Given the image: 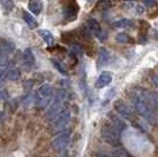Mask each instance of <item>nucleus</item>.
Returning a JSON list of instances; mask_svg holds the SVG:
<instances>
[{
	"label": "nucleus",
	"mask_w": 158,
	"mask_h": 157,
	"mask_svg": "<svg viewBox=\"0 0 158 157\" xmlns=\"http://www.w3.org/2000/svg\"><path fill=\"white\" fill-rule=\"evenodd\" d=\"M129 96H130L131 103L136 112L139 113L146 122L151 124H156L157 115H156V110L153 109L150 102L149 92H145L144 90H132Z\"/></svg>",
	"instance_id": "obj_1"
},
{
	"label": "nucleus",
	"mask_w": 158,
	"mask_h": 157,
	"mask_svg": "<svg viewBox=\"0 0 158 157\" xmlns=\"http://www.w3.org/2000/svg\"><path fill=\"white\" fill-rule=\"evenodd\" d=\"M53 100V89L48 84H43L35 92V106L38 109H46Z\"/></svg>",
	"instance_id": "obj_2"
},
{
	"label": "nucleus",
	"mask_w": 158,
	"mask_h": 157,
	"mask_svg": "<svg viewBox=\"0 0 158 157\" xmlns=\"http://www.w3.org/2000/svg\"><path fill=\"white\" fill-rule=\"evenodd\" d=\"M64 99H65V92L63 90H59L58 93L53 97V102L50 109L46 112V118L48 121H53L56 116L63 110V103H64Z\"/></svg>",
	"instance_id": "obj_3"
},
{
	"label": "nucleus",
	"mask_w": 158,
	"mask_h": 157,
	"mask_svg": "<svg viewBox=\"0 0 158 157\" xmlns=\"http://www.w3.org/2000/svg\"><path fill=\"white\" fill-rule=\"evenodd\" d=\"M102 137L104 141L111 145L118 146L120 145V132H119L112 124L104 125L102 129Z\"/></svg>",
	"instance_id": "obj_4"
},
{
	"label": "nucleus",
	"mask_w": 158,
	"mask_h": 157,
	"mask_svg": "<svg viewBox=\"0 0 158 157\" xmlns=\"http://www.w3.org/2000/svg\"><path fill=\"white\" fill-rule=\"evenodd\" d=\"M70 119H71V112L67 109H63L52 121V129L58 131L64 130V128L69 124Z\"/></svg>",
	"instance_id": "obj_5"
},
{
	"label": "nucleus",
	"mask_w": 158,
	"mask_h": 157,
	"mask_svg": "<svg viewBox=\"0 0 158 157\" xmlns=\"http://www.w3.org/2000/svg\"><path fill=\"white\" fill-rule=\"evenodd\" d=\"M70 135H71V132L69 130L60 131L52 141V145L54 148V150H57L58 152H61V151L65 150L67 148V144L70 142Z\"/></svg>",
	"instance_id": "obj_6"
},
{
	"label": "nucleus",
	"mask_w": 158,
	"mask_h": 157,
	"mask_svg": "<svg viewBox=\"0 0 158 157\" xmlns=\"http://www.w3.org/2000/svg\"><path fill=\"white\" fill-rule=\"evenodd\" d=\"M114 110L126 119H129L131 122H136L135 110H132L131 106H129V104L124 103L123 100H117L114 103Z\"/></svg>",
	"instance_id": "obj_7"
},
{
	"label": "nucleus",
	"mask_w": 158,
	"mask_h": 157,
	"mask_svg": "<svg viewBox=\"0 0 158 157\" xmlns=\"http://www.w3.org/2000/svg\"><path fill=\"white\" fill-rule=\"evenodd\" d=\"M79 11V7L74 0H65L64 1V8H63V15L66 20H74Z\"/></svg>",
	"instance_id": "obj_8"
},
{
	"label": "nucleus",
	"mask_w": 158,
	"mask_h": 157,
	"mask_svg": "<svg viewBox=\"0 0 158 157\" xmlns=\"http://www.w3.org/2000/svg\"><path fill=\"white\" fill-rule=\"evenodd\" d=\"M87 27H89L90 32H92L98 39L104 40L106 38L105 33L102 30V27H100V25H99V23L97 20H94V19L87 20Z\"/></svg>",
	"instance_id": "obj_9"
},
{
	"label": "nucleus",
	"mask_w": 158,
	"mask_h": 157,
	"mask_svg": "<svg viewBox=\"0 0 158 157\" xmlns=\"http://www.w3.org/2000/svg\"><path fill=\"white\" fill-rule=\"evenodd\" d=\"M111 82H112V73L109 71H105V72H103L98 77L97 83H96V86H97L98 89H102V87L107 86Z\"/></svg>",
	"instance_id": "obj_10"
},
{
	"label": "nucleus",
	"mask_w": 158,
	"mask_h": 157,
	"mask_svg": "<svg viewBox=\"0 0 158 157\" xmlns=\"http://www.w3.org/2000/svg\"><path fill=\"white\" fill-rule=\"evenodd\" d=\"M23 62L27 67H32V66L35 65V57H34L33 51L31 49H26L23 52Z\"/></svg>",
	"instance_id": "obj_11"
},
{
	"label": "nucleus",
	"mask_w": 158,
	"mask_h": 157,
	"mask_svg": "<svg viewBox=\"0 0 158 157\" xmlns=\"http://www.w3.org/2000/svg\"><path fill=\"white\" fill-rule=\"evenodd\" d=\"M110 124H112L119 132H122V131H124L126 129V123L123 121V119H120L119 117H117L116 115H110Z\"/></svg>",
	"instance_id": "obj_12"
},
{
	"label": "nucleus",
	"mask_w": 158,
	"mask_h": 157,
	"mask_svg": "<svg viewBox=\"0 0 158 157\" xmlns=\"http://www.w3.org/2000/svg\"><path fill=\"white\" fill-rule=\"evenodd\" d=\"M28 10L34 15L40 14L41 10H43V2H41V0H28Z\"/></svg>",
	"instance_id": "obj_13"
},
{
	"label": "nucleus",
	"mask_w": 158,
	"mask_h": 157,
	"mask_svg": "<svg viewBox=\"0 0 158 157\" xmlns=\"http://www.w3.org/2000/svg\"><path fill=\"white\" fill-rule=\"evenodd\" d=\"M23 18L26 21V24L31 28H37L38 27V21L35 20L34 17H32V14L26 12V11H23Z\"/></svg>",
	"instance_id": "obj_14"
},
{
	"label": "nucleus",
	"mask_w": 158,
	"mask_h": 157,
	"mask_svg": "<svg viewBox=\"0 0 158 157\" xmlns=\"http://www.w3.org/2000/svg\"><path fill=\"white\" fill-rule=\"evenodd\" d=\"M38 34L45 40V43H46L47 45H53L54 44V37H53V34L50 31H47V30H40L39 32H38Z\"/></svg>",
	"instance_id": "obj_15"
},
{
	"label": "nucleus",
	"mask_w": 158,
	"mask_h": 157,
	"mask_svg": "<svg viewBox=\"0 0 158 157\" xmlns=\"http://www.w3.org/2000/svg\"><path fill=\"white\" fill-rule=\"evenodd\" d=\"M109 59H110V53L107 52L105 49H100L98 54V66L105 65L109 62Z\"/></svg>",
	"instance_id": "obj_16"
},
{
	"label": "nucleus",
	"mask_w": 158,
	"mask_h": 157,
	"mask_svg": "<svg viewBox=\"0 0 158 157\" xmlns=\"http://www.w3.org/2000/svg\"><path fill=\"white\" fill-rule=\"evenodd\" d=\"M14 49H15V46H14V44L12 41H8V40H1V41H0V50L5 51V52H7L8 54L13 52Z\"/></svg>",
	"instance_id": "obj_17"
},
{
	"label": "nucleus",
	"mask_w": 158,
	"mask_h": 157,
	"mask_svg": "<svg viewBox=\"0 0 158 157\" xmlns=\"http://www.w3.org/2000/svg\"><path fill=\"white\" fill-rule=\"evenodd\" d=\"M20 78V70L19 69H11L8 70L6 73V79L7 80H18Z\"/></svg>",
	"instance_id": "obj_18"
},
{
	"label": "nucleus",
	"mask_w": 158,
	"mask_h": 157,
	"mask_svg": "<svg viewBox=\"0 0 158 157\" xmlns=\"http://www.w3.org/2000/svg\"><path fill=\"white\" fill-rule=\"evenodd\" d=\"M0 4L2 6V10L5 11V13H10L14 8L13 0H0Z\"/></svg>",
	"instance_id": "obj_19"
},
{
	"label": "nucleus",
	"mask_w": 158,
	"mask_h": 157,
	"mask_svg": "<svg viewBox=\"0 0 158 157\" xmlns=\"http://www.w3.org/2000/svg\"><path fill=\"white\" fill-rule=\"evenodd\" d=\"M149 98H150V102H151L153 109L158 112V93L149 92Z\"/></svg>",
	"instance_id": "obj_20"
},
{
	"label": "nucleus",
	"mask_w": 158,
	"mask_h": 157,
	"mask_svg": "<svg viewBox=\"0 0 158 157\" xmlns=\"http://www.w3.org/2000/svg\"><path fill=\"white\" fill-rule=\"evenodd\" d=\"M51 62H52V64H53V66L58 70V71L61 73V74H64V76H67V72H66V70H65V67L60 64L59 62H57L56 59H51Z\"/></svg>",
	"instance_id": "obj_21"
},
{
	"label": "nucleus",
	"mask_w": 158,
	"mask_h": 157,
	"mask_svg": "<svg viewBox=\"0 0 158 157\" xmlns=\"http://www.w3.org/2000/svg\"><path fill=\"white\" fill-rule=\"evenodd\" d=\"M111 6V0H99L97 2V8L99 10H106Z\"/></svg>",
	"instance_id": "obj_22"
},
{
	"label": "nucleus",
	"mask_w": 158,
	"mask_h": 157,
	"mask_svg": "<svg viewBox=\"0 0 158 157\" xmlns=\"http://www.w3.org/2000/svg\"><path fill=\"white\" fill-rule=\"evenodd\" d=\"M8 53L5 52V51H2V50H0V65H7L8 64Z\"/></svg>",
	"instance_id": "obj_23"
},
{
	"label": "nucleus",
	"mask_w": 158,
	"mask_h": 157,
	"mask_svg": "<svg viewBox=\"0 0 158 157\" xmlns=\"http://www.w3.org/2000/svg\"><path fill=\"white\" fill-rule=\"evenodd\" d=\"M116 27H127L131 25V20L129 19H120L118 21H116L114 24H113Z\"/></svg>",
	"instance_id": "obj_24"
},
{
	"label": "nucleus",
	"mask_w": 158,
	"mask_h": 157,
	"mask_svg": "<svg viewBox=\"0 0 158 157\" xmlns=\"http://www.w3.org/2000/svg\"><path fill=\"white\" fill-rule=\"evenodd\" d=\"M116 40H117L118 43H126V41L129 40V37L126 36V33H118V34L116 36Z\"/></svg>",
	"instance_id": "obj_25"
},
{
	"label": "nucleus",
	"mask_w": 158,
	"mask_h": 157,
	"mask_svg": "<svg viewBox=\"0 0 158 157\" xmlns=\"http://www.w3.org/2000/svg\"><path fill=\"white\" fill-rule=\"evenodd\" d=\"M7 99H8L7 90H0V100H7Z\"/></svg>",
	"instance_id": "obj_26"
},
{
	"label": "nucleus",
	"mask_w": 158,
	"mask_h": 157,
	"mask_svg": "<svg viewBox=\"0 0 158 157\" xmlns=\"http://www.w3.org/2000/svg\"><path fill=\"white\" fill-rule=\"evenodd\" d=\"M72 50H73V52L76 53V54H78V56H81V54H83V50H81V47L79 45H73Z\"/></svg>",
	"instance_id": "obj_27"
},
{
	"label": "nucleus",
	"mask_w": 158,
	"mask_h": 157,
	"mask_svg": "<svg viewBox=\"0 0 158 157\" xmlns=\"http://www.w3.org/2000/svg\"><path fill=\"white\" fill-rule=\"evenodd\" d=\"M96 157H120V156H118V155L106 154V152H98V154H96Z\"/></svg>",
	"instance_id": "obj_28"
},
{
	"label": "nucleus",
	"mask_w": 158,
	"mask_h": 157,
	"mask_svg": "<svg viewBox=\"0 0 158 157\" xmlns=\"http://www.w3.org/2000/svg\"><path fill=\"white\" fill-rule=\"evenodd\" d=\"M142 2L144 4L145 6L151 7V6H155V4H156V0H142Z\"/></svg>",
	"instance_id": "obj_29"
},
{
	"label": "nucleus",
	"mask_w": 158,
	"mask_h": 157,
	"mask_svg": "<svg viewBox=\"0 0 158 157\" xmlns=\"http://www.w3.org/2000/svg\"><path fill=\"white\" fill-rule=\"evenodd\" d=\"M152 82H153L155 86L158 89V73H155V74L152 76Z\"/></svg>",
	"instance_id": "obj_30"
},
{
	"label": "nucleus",
	"mask_w": 158,
	"mask_h": 157,
	"mask_svg": "<svg viewBox=\"0 0 158 157\" xmlns=\"http://www.w3.org/2000/svg\"><path fill=\"white\" fill-rule=\"evenodd\" d=\"M6 73H7V71H5L4 69H0V79L6 78Z\"/></svg>",
	"instance_id": "obj_31"
},
{
	"label": "nucleus",
	"mask_w": 158,
	"mask_h": 157,
	"mask_svg": "<svg viewBox=\"0 0 158 157\" xmlns=\"http://www.w3.org/2000/svg\"><path fill=\"white\" fill-rule=\"evenodd\" d=\"M2 118V112H0V119Z\"/></svg>",
	"instance_id": "obj_32"
},
{
	"label": "nucleus",
	"mask_w": 158,
	"mask_h": 157,
	"mask_svg": "<svg viewBox=\"0 0 158 157\" xmlns=\"http://www.w3.org/2000/svg\"><path fill=\"white\" fill-rule=\"evenodd\" d=\"M125 1H132V0H125Z\"/></svg>",
	"instance_id": "obj_33"
},
{
	"label": "nucleus",
	"mask_w": 158,
	"mask_h": 157,
	"mask_svg": "<svg viewBox=\"0 0 158 157\" xmlns=\"http://www.w3.org/2000/svg\"><path fill=\"white\" fill-rule=\"evenodd\" d=\"M87 1H92V0H87Z\"/></svg>",
	"instance_id": "obj_34"
}]
</instances>
